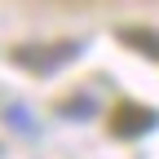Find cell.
<instances>
[{
  "label": "cell",
  "mask_w": 159,
  "mask_h": 159,
  "mask_svg": "<svg viewBox=\"0 0 159 159\" xmlns=\"http://www.w3.org/2000/svg\"><path fill=\"white\" fill-rule=\"evenodd\" d=\"M75 53H80L75 40H62V44H18L13 49V62L27 66V71H35V75H49V71H57L62 62H71Z\"/></svg>",
  "instance_id": "cell-1"
},
{
  "label": "cell",
  "mask_w": 159,
  "mask_h": 159,
  "mask_svg": "<svg viewBox=\"0 0 159 159\" xmlns=\"http://www.w3.org/2000/svg\"><path fill=\"white\" fill-rule=\"evenodd\" d=\"M119 40H124L133 53H142V57H159V31H146V27H124V31H119Z\"/></svg>",
  "instance_id": "cell-3"
},
{
  "label": "cell",
  "mask_w": 159,
  "mask_h": 159,
  "mask_svg": "<svg viewBox=\"0 0 159 159\" xmlns=\"http://www.w3.org/2000/svg\"><path fill=\"white\" fill-rule=\"evenodd\" d=\"M57 111H62V115H93V97H89V93H84V97H66Z\"/></svg>",
  "instance_id": "cell-4"
},
{
  "label": "cell",
  "mask_w": 159,
  "mask_h": 159,
  "mask_svg": "<svg viewBox=\"0 0 159 159\" xmlns=\"http://www.w3.org/2000/svg\"><path fill=\"white\" fill-rule=\"evenodd\" d=\"M159 124V111H150V106H137V102H124V106H115V115H111V137H142V133H150Z\"/></svg>",
  "instance_id": "cell-2"
}]
</instances>
